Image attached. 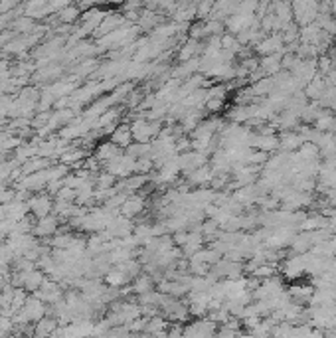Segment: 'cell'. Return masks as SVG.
<instances>
[{"label": "cell", "instance_id": "6da1fadb", "mask_svg": "<svg viewBox=\"0 0 336 338\" xmlns=\"http://www.w3.org/2000/svg\"><path fill=\"white\" fill-rule=\"evenodd\" d=\"M133 131V141L137 143H151L155 137H159L161 133V123L159 121H149V119H137L131 125Z\"/></svg>", "mask_w": 336, "mask_h": 338}, {"label": "cell", "instance_id": "7a4b0ae2", "mask_svg": "<svg viewBox=\"0 0 336 338\" xmlns=\"http://www.w3.org/2000/svg\"><path fill=\"white\" fill-rule=\"evenodd\" d=\"M28 208H30V214H34L36 218H44V216L52 214L54 212L52 194H38V196L28 198Z\"/></svg>", "mask_w": 336, "mask_h": 338}, {"label": "cell", "instance_id": "3957f363", "mask_svg": "<svg viewBox=\"0 0 336 338\" xmlns=\"http://www.w3.org/2000/svg\"><path fill=\"white\" fill-rule=\"evenodd\" d=\"M57 225H59V218L52 212V214L36 220V225L32 227V233L36 237H52L54 233H57Z\"/></svg>", "mask_w": 336, "mask_h": 338}, {"label": "cell", "instance_id": "277c9868", "mask_svg": "<svg viewBox=\"0 0 336 338\" xmlns=\"http://www.w3.org/2000/svg\"><path fill=\"white\" fill-rule=\"evenodd\" d=\"M119 212L125 216V218H137L145 212V198L143 196H127L125 202L121 204Z\"/></svg>", "mask_w": 336, "mask_h": 338}, {"label": "cell", "instance_id": "5b68a950", "mask_svg": "<svg viewBox=\"0 0 336 338\" xmlns=\"http://www.w3.org/2000/svg\"><path fill=\"white\" fill-rule=\"evenodd\" d=\"M119 155H123V149H121L119 145H115L113 141L101 143V145H97V149H95V157L101 161V165H105V163H109L113 159H117Z\"/></svg>", "mask_w": 336, "mask_h": 338}, {"label": "cell", "instance_id": "8992f818", "mask_svg": "<svg viewBox=\"0 0 336 338\" xmlns=\"http://www.w3.org/2000/svg\"><path fill=\"white\" fill-rule=\"evenodd\" d=\"M115 145H119L121 149H127L131 143H133V131H131V125H127V123H119L117 125V129L113 131L111 135H109Z\"/></svg>", "mask_w": 336, "mask_h": 338}, {"label": "cell", "instance_id": "52a82bcc", "mask_svg": "<svg viewBox=\"0 0 336 338\" xmlns=\"http://www.w3.org/2000/svg\"><path fill=\"white\" fill-rule=\"evenodd\" d=\"M57 325H59V321L57 319H52V317H42L40 321H36L34 323V335L36 337H44V335H54L57 329Z\"/></svg>", "mask_w": 336, "mask_h": 338}, {"label": "cell", "instance_id": "ba28073f", "mask_svg": "<svg viewBox=\"0 0 336 338\" xmlns=\"http://www.w3.org/2000/svg\"><path fill=\"white\" fill-rule=\"evenodd\" d=\"M46 281V273L44 271H38V269H32V271H26L24 275V289L34 293L42 287V283Z\"/></svg>", "mask_w": 336, "mask_h": 338}, {"label": "cell", "instance_id": "9c48e42d", "mask_svg": "<svg viewBox=\"0 0 336 338\" xmlns=\"http://www.w3.org/2000/svg\"><path fill=\"white\" fill-rule=\"evenodd\" d=\"M129 279H131V277H129L121 267L105 273V285H107V287H115V289H121L123 285H127Z\"/></svg>", "mask_w": 336, "mask_h": 338}, {"label": "cell", "instance_id": "30bf717a", "mask_svg": "<svg viewBox=\"0 0 336 338\" xmlns=\"http://www.w3.org/2000/svg\"><path fill=\"white\" fill-rule=\"evenodd\" d=\"M153 287H155V281H153L151 275H137V277H135V283H133V291H135L137 295L149 293V291H153Z\"/></svg>", "mask_w": 336, "mask_h": 338}, {"label": "cell", "instance_id": "8fae6325", "mask_svg": "<svg viewBox=\"0 0 336 338\" xmlns=\"http://www.w3.org/2000/svg\"><path fill=\"white\" fill-rule=\"evenodd\" d=\"M75 198H77V190H75V188H71V186H67V184H63V186H61V188L56 192V200L75 202Z\"/></svg>", "mask_w": 336, "mask_h": 338}, {"label": "cell", "instance_id": "7c38bea8", "mask_svg": "<svg viewBox=\"0 0 336 338\" xmlns=\"http://www.w3.org/2000/svg\"><path fill=\"white\" fill-rule=\"evenodd\" d=\"M75 16H77L75 8H65V10L59 12V20L61 22H71V20H75Z\"/></svg>", "mask_w": 336, "mask_h": 338}, {"label": "cell", "instance_id": "4fadbf2b", "mask_svg": "<svg viewBox=\"0 0 336 338\" xmlns=\"http://www.w3.org/2000/svg\"><path fill=\"white\" fill-rule=\"evenodd\" d=\"M8 69H10V65H8V61H6V59H0V75H4V73H8Z\"/></svg>", "mask_w": 336, "mask_h": 338}]
</instances>
